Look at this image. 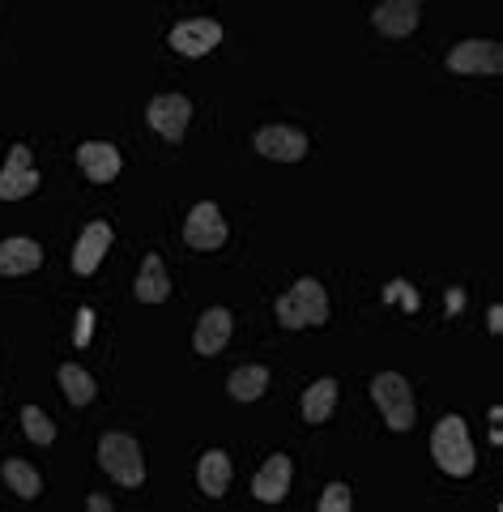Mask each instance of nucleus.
Instances as JSON below:
<instances>
[{
  "label": "nucleus",
  "mask_w": 503,
  "mask_h": 512,
  "mask_svg": "<svg viewBox=\"0 0 503 512\" xmlns=\"http://www.w3.org/2000/svg\"><path fill=\"white\" fill-rule=\"evenodd\" d=\"M431 453H435V466H440L444 474H452V478H469L478 466L465 419H457V414L440 419V427H435V436H431Z\"/></svg>",
  "instance_id": "obj_1"
},
{
  "label": "nucleus",
  "mask_w": 503,
  "mask_h": 512,
  "mask_svg": "<svg viewBox=\"0 0 503 512\" xmlns=\"http://www.w3.org/2000/svg\"><path fill=\"white\" fill-rule=\"evenodd\" d=\"M278 320L286 329H316L329 320V295L316 278H299L295 291H286L278 299Z\"/></svg>",
  "instance_id": "obj_2"
},
{
  "label": "nucleus",
  "mask_w": 503,
  "mask_h": 512,
  "mask_svg": "<svg viewBox=\"0 0 503 512\" xmlns=\"http://www.w3.org/2000/svg\"><path fill=\"white\" fill-rule=\"evenodd\" d=\"M99 466L124 487H141L145 478V461H141V444L124 431H107L99 440Z\"/></svg>",
  "instance_id": "obj_3"
},
{
  "label": "nucleus",
  "mask_w": 503,
  "mask_h": 512,
  "mask_svg": "<svg viewBox=\"0 0 503 512\" xmlns=\"http://www.w3.org/2000/svg\"><path fill=\"white\" fill-rule=\"evenodd\" d=\"M371 397H376L384 423L393 427V431H410V427H414L418 406H414V393H410V384H405V376L380 372L376 380H371Z\"/></svg>",
  "instance_id": "obj_4"
},
{
  "label": "nucleus",
  "mask_w": 503,
  "mask_h": 512,
  "mask_svg": "<svg viewBox=\"0 0 503 512\" xmlns=\"http://www.w3.org/2000/svg\"><path fill=\"white\" fill-rule=\"evenodd\" d=\"M145 120H150V128L158 137L167 141H180L188 133V120H192V103L184 99V94H158V99L150 103V111H145Z\"/></svg>",
  "instance_id": "obj_5"
},
{
  "label": "nucleus",
  "mask_w": 503,
  "mask_h": 512,
  "mask_svg": "<svg viewBox=\"0 0 503 512\" xmlns=\"http://www.w3.org/2000/svg\"><path fill=\"white\" fill-rule=\"evenodd\" d=\"M452 73H499L503 69V47L491 39H465L448 52Z\"/></svg>",
  "instance_id": "obj_6"
},
{
  "label": "nucleus",
  "mask_w": 503,
  "mask_h": 512,
  "mask_svg": "<svg viewBox=\"0 0 503 512\" xmlns=\"http://www.w3.org/2000/svg\"><path fill=\"white\" fill-rule=\"evenodd\" d=\"M184 239L197 252H214V248H222L226 244V222H222V210L214 201H201L197 210L188 214V222H184Z\"/></svg>",
  "instance_id": "obj_7"
},
{
  "label": "nucleus",
  "mask_w": 503,
  "mask_h": 512,
  "mask_svg": "<svg viewBox=\"0 0 503 512\" xmlns=\"http://www.w3.org/2000/svg\"><path fill=\"white\" fill-rule=\"evenodd\" d=\"M35 188H39V171L30 167V150L26 146H13L5 171H0V201H22Z\"/></svg>",
  "instance_id": "obj_8"
},
{
  "label": "nucleus",
  "mask_w": 503,
  "mask_h": 512,
  "mask_svg": "<svg viewBox=\"0 0 503 512\" xmlns=\"http://www.w3.org/2000/svg\"><path fill=\"white\" fill-rule=\"evenodd\" d=\"M256 150H261L265 158H273V163H299V158L307 154V137L299 133V128L269 124V128L256 133Z\"/></svg>",
  "instance_id": "obj_9"
},
{
  "label": "nucleus",
  "mask_w": 503,
  "mask_h": 512,
  "mask_svg": "<svg viewBox=\"0 0 503 512\" xmlns=\"http://www.w3.org/2000/svg\"><path fill=\"white\" fill-rule=\"evenodd\" d=\"M222 43V26L218 22H209V18H197V22H180L171 30V47L180 56H209L214 47Z\"/></svg>",
  "instance_id": "obj_10"
},
{
  "label": "nucleus",
  "mask_w": 503,
  "mask_h": 512,
  "mask_svg": "<svg viewBox=\"0 0 503 512\" xmlns=\"http://www.w3.org/2000/svg\"><path fill=\"white\" fill-rule=\"evenodd\" d=\"M107 248H111V227L107 222H90L86 231H81V239H77V248H73V274H81V278H90L94 269L103 265V256H107Z\"/></svg>",
  "instance_id": "obj_11"
},
{
  "label": "nucleus",
  "mask_w": 503,
  "mask_h": 512,
  "mask_svg": "<svg viewBox=\"0 0 503 512\" xmlns=\"http://www.w3.org/2000/svg\"><path fill=\"white\" fill-rule=\"evenodd\" d=\"M39 265H43V248L35 244V239L13 235V239H5V244H0V274H5V278L35 274Z\"/></svg>",
  "instance_id": "obj_12"
},
{
  "label": "nucleus",
  "mask_w": 503,
  "mask_h": 512,
  "mask_svg": "<svg viewBox=\"0 0 503 512\" xmlns=\"http://www.w3.org/2000/svg\"><path fill=\"white\" fill-rule=\"evenodd\" d=\"M418 13H423L418 0H384V5L376 9V30L388 39H405V35L418 30Z\"/></svg>",
  "instance_id": "obj_13"
},
{
  "label": "nucleus",
  "mask_w": 503,
  "mask_h": 512,
  "mask_svg": "<svg viewBox=\"0 0 503 512\" xmlns=\"http://www.w3.org/2000/svg\"><path fill=\"white\" fill-rule=\"evenodd\" d=\"M77 167L86 171L94 184H107L120 175V150L107 146V141H86V146L77 150Z\"/></svg>",
  "instance_id": "obj_14"
},
{
  "label": "nucleus",
  "mask_w": 503,
  "mask_h": 512,
  "mask_svg": "<svg viewBox=\"0 0 503 512\" xmlns=\"http://www.w3.org/2000/svg\"><path fill=\"white\" fill-rule=\"evenodd\" d=\"M290 457H269L265 466H261V474L252 478V495L256 500H265V504H278V500H286V491H290Z\"/></svg>",
  "instance_id": "obj_15"
},
{
  "label": "nucleus",
  "mask_w": 503,
  "mask_h": 512,
  "mask_svg": "<svg viewBox=\"0 0 503 512\" xmlns=\"http://www.w3.org/2000/svg\"><path fill=\"white\" fill-rule=\"evenodd\" d=\"M231 329H235L231 312H226V308H209V312L197 320V338H192L197 355H218V350L231 342Z\"/></svg>",
  "instance_id": "obj_16"
},
{
  "label": "nucleus",
  "mask_w": 503,
  "mask_h": 512,
  "mask_svg": "<svg viewBox=\"0 0 503 512\" xmlns=\"http://www.w3.org/2000/svg\"><path fill=\"white\" fill-rule=\"evenodd\" d=\"M197 483H201L205 495H226V487H231V457H226L222 448H209V453L201 457Z\"/></svg>",
  "instance_id": "obj_17"
},
{
  "label": "nucleus",
  "mask_w": 503,
  "mask_h": 512,
  "mask_svg": "<svg viewBox=\"0 0 503 512\" xmlns=\"http://www.w3.org/2000/svg\"><path fill=\"white\" fill-rule=\"evenodd\" d=\"M167 295H171V282H167V265H162V256H145L141 278H137V299L141 303H162Z\"/></svg>",
  "instance_id": "obj_18"
},
{
  "label": "nucleus",
  "mask_w": 503,
  "mask_h": 512,
  "mask_svg": "<svg viewBox=\"0 0 503 512\" xmlns=\"http://www.w3.org/2000/svg\"><path fill=\"white\" fill-rule=\"evenodd\" d=\"M333 406H337V380H333V376L316 380L312 389L303 393V419H307V423H324V419L333 414Z\"/></svg>",
  "instance_id": "obj_19"
},
{
  "label": "nucleus",
  "mask_w": 503,
  "mask_h": 512,
  "mask_svg": "<svg viewBox=\"0 0 503 512\" xmlns=\"http://www.w3.org/2000/svg\"><path fill=\"white\" fill-rule=\"evenodd\" d=\"M265 384H269L265 367H235L231 380H226V393H231L235 402H256V397L265 393Z\"/></svg>",
  "instance_id": "obj_20"
},
{
  "label": "nucleus",
  "mask_w": 503,
  "mask_h": 512,
  "mask_svg": "<svg viewBox=\"0 0 503 512\" xmlns=\"http://www.w3.org/2000/svg\"><path fill=\"white\" fill-rule=\"evenodd\" d=\"M60 389H64V397H69L73 406H90L94 402V376L86 372V367H77V363L60 367Z\"/></svg>",
  "instance_id": "obj_21"
},
{
  "label": "nucleus",
  "mask_w": 503,
  "mask_h": 512,
  "mask_svg": "<svg viewBox=\"0 0 503 512\" xmlns=\"http://www.w3.org/2000/svg\"><path fill=\"white\" fill-rule=\"evenodd\" d=\"M5 483L13 487V495H22V500H39V491H43L39 470L26 466V461H18V457L5 461Z\"/></svg>",
  "instance_id": "obj_22"
},
{
  "label": "nucleus",
  "mask_w": 503,
  "mask_h": 512,
  "mask_svg": "<svg viewBox=\"0 0 503 512\" xmlns=\"http://www.w3.org/2000/svg\"><path fill=\"white\" fill-rule=\"evenodd\" d=\"M22 427H26V436L35 440V444H52L56 440V427H52V419H47L39 406H26L22 410Z\"/></svg>",
  "instance_id": "obj_23"
},
{
  "label": "nucleus",
  "mask_w": 503,
  "mask_h": 512,
  "mask_svg": "<svg viewBox=\"0 0 503 512\" xmlns=\"http://www.w3.org/2000/svg\"><path fill=\"white\" fill-rule=\"evenodd\" d=\"M350 508V491L342 483H329L320 495V512H346Z\"/></svg>",
  "instance_id": "obj_24"
},
{
  "label": "nucleus",
  "mask_w": 503,
  "mask_h": 512,
  "mask_svg": "<svg viewBox=\"0 0 503 512\" xmlns=\"http://www.w3.org/2000/svg\"><path fill=\"white\" fill-rule=\"evenodd\" d=\"M90 320H94V312L86 308V312H81V329H77V346H86V342H90Z\"/></svg>",
  "instance_id": "obj_25"
},
{
  "label": "nucleus",
  "mask_w": 503,
  "mask_h": 512,
  "mask_svg": "<svg viewBox=\"0 0 503 512\" xmlns=\"http://www.w3.org/2000/svg\"><path fill=\"white\" fill-rule=\"evenodd\" d=\"M503 329V308H491V333Z\"/></svg>",
  "instance_id": "obj_26"
}]
</instances>
